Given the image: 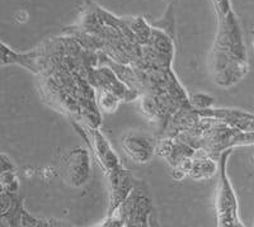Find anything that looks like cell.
<instances>
[{"instance_id": "6da1fadb", "label": "cell", "mask_w": 254, "mask_h": 227, "mask_svg": "<svg viewBox=\"0 0 254 227\" xmlns=\"http://www.w3.org/2000/svg\"><path fill=\"white\" fill-rule=\"evenodd\" d=\"M225 158L224 156V163L222 165L225 167ZM221 169V180H220L219 192H217V215H219V225L221 226H242V224L238 220V210H237V198L231 189V185L226 178L225 168Z\"/></svg>"}, {"instance_id": "7a4b0ae2", "label": "cell", "mask_w": 254, "mask_h": 227, "mask_svg": "<svg viewBox=\"0 0 254 227\" xmlns=\"http://www.w3.org/2000/svg\"><path fill=\"white\" fill-rule=\"evenodd\" d=\"M125 149L133 159L145 163L147 159H150L151 156V149L150 144H147L146 140L141 137H130L124 141Z\"/></svg>"}, {"instance_id": "3957f363", "label": "cell", "mask_w": 254, "mask_h": 227, "mask_svg": "<svg viewBox=\"0 0 254 227\" xmlns=\"http://www.w3.org/2000/svg\"><path fill=\"white\" fill-rule=\"evenodd\" d=\"M253 160H254V156H253Z\"/></svg>"}, {"instance_id": "277c9868", "label": "cell", "mask_w": 254, "mask_h": 227, "mask_svg": "<svg viewBox=\"0 0 254 227\" xmlns=\"http://www.w3.org/2000/svg\"><path fill=\"white\" fill-rule=\"evenodd\" d=\"M253 225H254V222H253Z\"/></svg>"}]
</instances>
